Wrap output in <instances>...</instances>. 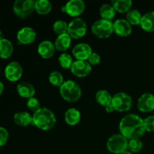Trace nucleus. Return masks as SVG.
Segmentation results:
<instances>
[{"label": "nucleus", "instance_id": "1", "mask_svg": "<svg viewBox=\"0 0 154 154\" xmlns=\"http://www.w3.org/2000/svg\"><path fill=\"white\" fill-rule=\"evenodd\" d=\"M121 135L128 140L139 138L145 132L144 120L134 114L126 115L120 120L119 125Z\"/></svg>", "mask_w": 154, "mask_h": 154}, {"label": "nucleus", "instance_id": "2", "mask_svg": "<svg viewBox=\"0 0 154 154\" xmlns=\"http://www.w3.org/2000/svg\"><path fill=\"white\" fill-rule=\"evenodd\" d=\"M57 118L51 110L48 108H41L32 116V123L42 130H50L54 127Z\"/></svg>", "mask_w": 154, "mask_h": 154}, {"label": "nucleus", "instance_id": "3", "mask_svg": "<svg viewBox=\"0 0 154 154\" xmlns=\"http://www.w3.org/2000/svg\"><path fill=\"white\" fill-rule=\"evenodd\" d=\"M61 96L69 102H75L79 100L82 95L81 88L79 84L74 81H64L60 87Z\"/></svg>", "mask_w": 154, "mask_h": 154}, {"label": "nucleus", "instance_id": "4", "mask_svg": "<svg viewBox=\"0 0 154 154\" xmlns=\"http://www.w3.org/2000/svg\"><path fill=\"white\" fill-rule=\"evenodd\" d=\"M92 32L99 38H107L114 32V23L101 19L93 23L91 27Z\"/></svg>", "mask_w": 154, "mask_h": 154}, {"label": "nucleus", "instance_id": "5", "mask_svg": "<svg viewBox=\"0 0 154 154\" xmlns=\"http://www.w3.org/2000/svg\"><path fill=\"white\" fill-rule=\"evenodd\" d=\"M129 140L121 134H115L108 138L107 141V148L110 152L120 154L126 151L128 149Z\"/></svg>", "mask_w": 154, "mask_h": 154}, {"label": "nucleus", "instance_id": "6", "mask_svg": "<svg viewBox=\"0 0 154 154\" xmlns=\"http://www.w3.org/2000/svg\"><path fill=\"white\" fill-rule=\"evenodd\" d=\"M87 30V23L82 18H75L69 23L67 34L71 38H81L85 35Z\"/></svg>", "mask_w": 154, "mask_h": 154}, {"label": "nucleus", "instance_id": "7", "mask_svg": "<svg viewBox=\"0 0 154 154\" xmlns=\"http://www.w3.org/2000/svg\"><path fill=\"white\" fill-rule=\"evenodd\" d=\"M111 105L114 110L120 112L127 111L132 108V99L129 94L126 93H117L112 97Z\"/></svg>", "mask_w": 154, "mask_h": 154}, {"label": "nucleus", "instance_id": "8", "mask_svg": "<svg viewBox=\"0 0 154 154\" xmlns=\"http://www.w3.org/2000/svg\"><path fill=\"white\" fill-rule=\"evenodd\" d=\"M35 2L33 0H17L14 3V12L19 17H27L34 11Z\"/></svg>", "mask_w": 154, "mask_h": 154}, {"label": "nucleus", "instance_id": "9", "mask_svg": "<svg viewBox=\"0 0 154 154\" xmlns=\"http://www.w3.org/2000/svg\"><path fill=\"white\" fill-rule=\"evenodd\" d=\"M70 69L72 73L75 76L84 78L90 74L92 66L87 60H76L74 62Z\"/></svg>", "mask_w": 154, "mask_h": 154}, {"label": "nucleus", "instance_id": "10", "mask_svg": "<svg viewBox=\"0 0 154 154\" xmlns=\"http://www.w3.org/2000/svg\"><path fill=\"white\" fill-rule=\"evenodd\" d=\"M23 68L17 62H11L5 69V75L11 82L17 81L22 77Z\"/></svg>", "mask_w": 154, "mask_h": 154}, {"label": "nucleus", "instance_id": "11", "mask_svg": "<svg viewBox=\"0 0 154 154\" xmlns=\"http://www.w3.org/2000/svg\"><path fill=\"white\" fill-rule=\"evenodd\" d=\"M64 11L72 17H78L83 14L85 9V3L82 0H71L64 6Z\"/></svg>", "mask_w": 154, "mask_h": 154}, {"label": "nucleus", "instance_id": "12", "mask_svg": "<svg viewBox=\"0 0 154 154\" xmlns=\"http://www.w3.org/2000/svg\"><path fill=\"white\" fill-rule=\"evenodd\" d=\"M138 110L141 112H150L154 110V96L151 93H144L139 97L137 103Z\"/></svg>", "mask_w": 154, "mask_h": 154}, {"label": "nucleus", "instance_id": "13", "mask_svg": "<svg viewBox=\"0 0 154 154\" xmlns=\"http://www.w3.org/2000/svg\"><path fill=\"white\" fill-rule=\"evenodd\" d=\"M17 37L20 43L23 45H29L35 40L36 32L31 27H23L18 31Z\"/></svg>", "mask_w": 154, "mask_h": 154}, {"label": "nucleus", "instance_id": "14", "mask_svg": "<svg viewBox=\"0 0 154 154\" xmlns=\"http://www.w3.org/2000/svg\"><path fill=\"white\" fill-rule=\"evenodd\" d=\"M92 53L91 47L85 43L78 44L72 49V54L77 60H87Z\"/></svg>", "mask_w": 154, "mask_h": 154}, {"label": "nucleus", "instance_id": "15", "mask_svg": "<svg viewBox=\"0 0 154 154\" xmlns=\"http://www.w3.org/2000/svg\"><path fill=\"white\" fill-rule=\"evenodd\" d=\"M114 32L119 36L126 37L132 33V25L126 20H117L114 23Z\"/></svg>", "mask_w": 154, "mask_h": 154}, {"label": "nucleus", "instance_id": "16", "mask_svg": "<svg viewBox=\"0 0 154 154\" xmlns=\"http://www.w3.org/2000/svg\"><path fill=\"white\" fill-rule=\"evenodd\" d=\"M55 45L51 41H43L38 46V53L44 59H49L55 54Z\"/></svg>", "mask_w": 154, "mask_h": 154}, {"label": "nucleus", "instance_id": "17", "mask_svg": "<svg viewBox=\"0 0 154 154\" xmlns=\"http://www.w3.org/2000/svg\"><path fill=\"white\" fill-rule=\"evenodd\" d=\"M17 91L21 97L28 99L32 97H34L35 94V87H33L32 84L28 82L20 83L17 87Z\"/></svg>", "mask_w": 154, "mask_h": 154}, {"label": "nucleus", "instance_id": "18", "mask_svg": "<svg viewBox=\"0 0 154 154\" xmlns=\"http://www.w3.org/2000/svg\"><path fill=\"white\" fill-rule=\"evenodd\" d=\"M81 120V113L76 108H69L65 113V121L70 126L78 124Z\"/></svg>", "mask_w": 154, "mask_h": 154}, {"label": "nucleus", "instance_id": "19", "mask_svg": "<svg viewBox=\"0 0 154 154\" xmlns=\"http://www.w3.org/2000/svg\"><path fill=\"white\" fill-rule=\"evenodd\" d=\"M141 28L146 32L154 31V11L147 12L142 16L141 21Z\"/></svg>", "mask_w": 154, "mask_h": 154}, {"label": "nucleus", "instance_id": "20", "mask_svg": "<svg viewBox=\"0 0 154 154\" xmlns=\"http://www.w3.org/2000/svg\"><path fill=\"white\" fill-rule=\"evenodd\" d=\"M14 121L18 126H27L28 125L32 123V117L28 112L21 111L14 114Z\"/></svg>", "mask_w": 154, "mask_h": 154}, {"label": "nucleus", "instance_id": "21", "mask_svg": "<svg viewBox=\"0 0 154 154\" xmlns=\"http://www.w3.org/2000/svg\"><path fill=\"white\" fill-rule=\"evenodd\" d=\"M14 47L11 42L6 38L0 41V57L2 59H8L12 55Z\"/></svg>", "mask_w": 154, "mask_h": 154}, {"label": "nucleus", "instance_id": "22", "mask_svg": "<svg viewBox=\"0 0 154 154\" xmlns=\"http://www.w3.org/2000/svg\"><path fill=\"white\" fill-rule=\"evenodd\" d=\"M55 48L58 51H65L69 48L71 45V37L66 33V34L60 35L57 38L55 41Z\"/></svg>", "mask_w": 154, "mask_h": 154}, {"label": "nucleus", "instance_id": "23", "mask_svg": "<svg viewBox=\"0 0 154 154\" xmlns=\"http://www.w3.org/2000/svg\"><path fill=\"white\" fill-rule=\"evenodd\" d=\"M111 3L115 11L120 13L128 12L132 5V2L131 0H113Z\"/></svg>", "mask_w": 154, "mask_h": 154}, {"label": "nucleus", "instance_id": "24", "mask_svg": "<svg viewBox=\"0 0 154 154\" xmlns=\"http://www.w3.org/2000/svg\"><path fill=\"white\" fill-rule=\"evenodd\" d=\"M112 97L113 96H111V95L105 90H99L96 94V102L102 106L105 107L111 104Z\"/></svg>", "mask_w": 154, "mask_h": 154}, {"label": "nucleus", "instance_id": "25", "mask_svg": "<svg viewBox=\"0 0 154 154\" xmlns=\"http://www.w3.org/2000/svg\"><path fill=\"white\" fill-rule=\"evenodd\" d=\"M35 9L39 14L45 15L51 12L52 5L48 0H37L35 2Z\"/></svg>", "mask_w": 154, "mask_h": 154}, {"label": "nucleus", "instance_id": "26", "mask_svg": "<svg viewBox=\"0 0 154 154\" xmlns=\"http://www.w3.org/2000/svg\"><path fill=\"white\" fill-rule=\"evenodd\" d=\"M99 13L102 19L111 21V20L115 16L116 11L112 5L104 4L101 6L99 9Z\"/></svg>", "mask_w": 154, "mask_h": 154}, {"label": "nucleus", "instance_id": "27", "mask_svg": "<svg viewBox=\"0 0 154 154\" xmlns=\"http://www.w3.org/2000/svg\"><path fill=\"white\" fill-rule=\"evenodd\" d=\"M127 21L131 25H139L141 23L142 15L137 9H130L126 14Z\"/></svg>", "mask_w": 154, "mask_h": 154}, {"label": "nucleus", "instance_id": "28", "mask_svg": "<svg viewBox=\"0 0 154 154\" xmlns=\"http://www.w3.org/2000/svg\"><path fill=\"white\" fill-rule=\"evenodd\" d=\"M49 81L52 85L58 87H61L64 83L63 75L57 71H54L50 74Z\"/></svg>", "mask_w": 154, "mask_h": 154}, {"label": "nucleus", "instance_id": "29", "mask_svg": "<svg viewBox=\"0 0 154 154\" xmlns=\"http://www.w3.org/2000/svg\"><path fill=\"white\" fill-rule=\"evenodd\" d=\"M59 63H60V66L63 68L66 69H71L72 64H73V59H72V56L69 54H62L59 57Z\"/></svg>", "mask_w": 154, "mask_h": 154}, {"label": "nucleus", "instance_id": "30", "mask_svg": "<svg viewBox=\"0 0 154 154\" xmlns=\"http://www.w3.org/2000/svg\"><path fill=\"white\" fill-rule=\"evenodd\" d=\"M68 26H69V24L66 22H65V21L57 20L54 23L53 29H54V32L58 34L59 35H63L67 33Z\"/></svg>", "mask_w": 154, "mask_h": 154}, {"label": "nucleus", "instance_id": "31", "mask_svg": "<svg viewBox=\"0 0 154 154\" xmlns=\"http://www.w3.org/2000/svg\"><path fill=\"white\" fill-rule=\"evenodd\" d=\"M143 148V143L139 138L129 140L128 143V149L132 153H138L140 152Z\"/></svg>", "mask_w": 154, "mask_h": 154}, {"label": "nucleus", "instance_id": "32", "mask_svg": "<svg viewBox=\"0 0 154 154\" xmlns=\"http://www.w3.org/2000/svg\"><path fill=\"white\" fill-rule=\"evenodd\" d=\"M26 106L30 111H33L34 113H35L36 111H38L41 108L40 102H39V101L35 97H32L28 99Z\"/></svg>", "mask_w": 154, "mask_h": 154}, {"label": "nucleus", "instance_id": "33", "mask_svg": "<svg viewBox=\"0 0 154 154\" xmlns=\"http://www.w3.org/2000/svg\"><path fill=\"white\" fill-rule=\"evenodd\" d=\"M145 130L147 132H154V116H149L144 120Z\"/></svg>", "mask_w": 154, "mask_h": 154}, {"label": "nucleus", "instance_id": "34", "mask_svg": "<svg viewBox=\"0 0 154 154\" xmlns=\"http://www.w3.org/2000/svg\"><path fill=\"white\" fill-rule=\"evenodd\" d=\"M8 132L4 127L0 126V147H2L7 143L8 140Z\"/></svg>", "mask_w": 154, "mask_h": 154}, {"label": "nucleus", "instance_id": "35", "mask_svg": "<svg viewBox=\"0 0 154 154\" xmlns=\"http://www.w3.org/2000/svg\"><path fill=\"white\" fill-rule=\"evenodd\" d=\"M87 61L89 62L91 66H96V65H99L101 62V57L97 53H92L91 55L90 56L89 59L87 60Z\"/></svg>", "mask_w": 154, "mask_h": 154}, {"label": "nucleus", "instance_id": "36", "mask_svg": "<svg viewBox=\"0 0 154 154\" xmlns=\"http://www.w3.org/2000/svg\"><path fill=\"white\" fill-rule=\"evenodd\" d=\"M105 111H106L108 113H112L113 111H115V110H114V107L112 106V105H111V104H110L109 105H108V106L105 107Z\"/></svg>", "mask_w": 154, "mask_h": 154}, {"label": "nucleus", "instance_id": "37", "mask_svg": "<svg viewBox=\"0 0 154 154\" xmlns=\"http://www.w3.org/2000/svg\"><path fill=\"white\" fill-rule=\"evenodd\" d=\"M3 90H4V85H3L2 82H1V81H0V95L2 93Z\"/></svg>", "mask_w": 154, "mask_h": 154}, {"label": "nucleus", "instance_id": "38", "mask_svg": "<svg viewBox=\"0 0 154 154\" xmlns=\"http://www.w3.org/2000/svg\"><path fill=\"white\" fill-rule=\"evenodd\" d=\"M120 154H132V152L127 151V150H126V151L123 152V153H120Z\"/></svg>", "mask_w": 154, "mask_h": 154}, {"label": "nucleus", "instance_id": "39", "mask_svg": "<svg viewBox=\"0 0 154 154\" xmlns=\"http://www.w3.org/2000/svg\"><path fill=\"white\" fill-rule=\"evenodd\" d=\"M2 39H3V33H2V32L0 30V41H1Z\"/></svg>", "mask_w": 154, "mask_h": 154}]
</instances>
